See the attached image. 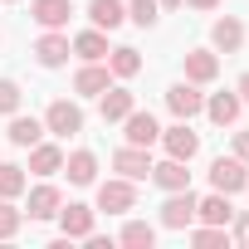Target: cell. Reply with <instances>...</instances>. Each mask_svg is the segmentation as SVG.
I'll return each instance as SVG.
<instances>
[{
	"label": "cell",
	"instance_id": "8d00e7d4",
	"mask_svg": "<svg viewBox=\"0 0 249 249\" xmlns=\"http://www.w3.org/2000/svg\"><path fill=\"white\" fill-rule=\"evenodd\" d=\"M0 5H20V0H0Z\"/></svg>",
	"mask_w": 249,
	"mask_h": 249
},
{
	"label": "cell",
	"instance_id": "5bb4252c",
	"mask_svg": "<svg viewBox=\"0 0 249 249\" xmlns=\"http://www.w3.org/2000/svg\"><path fill=\"white\" fill-rule=\"evenodd\" d=\"M73 15V0H30V20L39 30H69Z\"/></svg>",
	"mask_w": 249,
	"mask_h": 249
},
{
	"label": "cell",
	"instance_id": "8992f818",
	"mask_svg": "<svg viewBox=\"0 0 249 249\" xmlns=\"http://www.w3.org/2000/svg\"><path fill=\"white\" fill-rule=\"evenodd\" d=\"M166 107H171V117H181V122L200 117V112H205V93H200V83H191V78L171 83V88H166Z\"/></svg>",
	"mask_w": 249,
	"mask_h": 249
},
{
	"label": "cell",
	"instance_id": "e0dca14e",
	"mask_svg": "<svg viewBox=\"0 0 249 249\" xmlns=\"http://www.w3.org/2000/svg\"><path fill=\"white\" fill-rule=\"evenodd\" d=\"M147 181L161 186V191H186V186H191V161H176V157L152 161V176H147Z\"/></svg>",
	"mask_w": 249,
	"mask_h": 249
},
{
	"label": "cell",
	"instance_id": "d590c367",
	"mask_svg": "<svg viewBox=\"0 0 249 249\" xmlns=\"http://www.w3.org/2000/svg\"><path fill=\"white\" fill-rule=\"evenodd\" d=\"M157 5H161V10H181V0H157Z\"/></svg>",
	"mask_w": 249,
	"mask_h": 249
},
{
	"label": "cell",
	"instance_id": "603a6c76",
	"mask_svg": "<svg viewBox=\"0 0 249 249\" xmlns=\"http://www.w3.org/2000/svg\"><path fill=\"white\" fill-rule=\"evenodd\" d=\"M186 78L200 83V88L215 83V78H220V54H215V49H191V54H186Z\"/></svg>",
	"mask_w": 249,
	"mask_h": 249
},
{
	"label": "cell",
	"instance_id": "9a60e30c",
	"mask_svg": "<svg viewBox=\"0 0 249 249\" xmlns=\"http://www.w3.org/2000/svg\"><path fill=\"white\" fill-rule=\"evenodd\" d=\"M210 49H215V54H239V49H244V25H239L234 15H220V20L210 25Z\"/></svg>",
	"mask_w": 249,
	"mask_h": 249
},
{
	"label": "cell",
	"instance_id": "3957f363",
	"mask_svg": "<svg viewBox=\"0 0 249 249\" xmlns=\"http://www.w3.org/2000/svg\"><path fill=\"white\" fill-rule=\"evenodd\" d=\"M205 176H210V191H220V196H239V191L249 186V166H244L234 152H230V157H215Z\"/></svg>",
	"mask_w": 249,
	"mask_h": 249
},
{
	"label": "cell",
	"instance_id": "e575fe53",
	"mask_svg": "<svg viewBox=\"0 0 249 249\" xmlns=\"http://www.w3.org/2000/svg\"><path fill=\"white\" fill-rule=\"evenodd\" d=\"M234 93H239V103L249 107V73H239V83H234Z\"/></svg>",
	"mask_w": 249,
	"mask_h": 249
},
{
	"label": "cell",
	"instance_id": "ffe728a7",
	"mask_svg": "<svg viewBox=\"0 0 249 249\" xmlns=\"http://www.w3.org/2000/svg\"><path fill=\"white\" fill-rule=\"evenodd\" d=\"M196 220H200V225H225V230H230V220H234V205H230V196H220V191H210V196H196Z\"/></svg>",
	"mask_w": 249,
	"mask_h": 249
},
{
	"label": "cell",
	"instance_id": "8fae6325",
	"mask_svg": "<svg viewBox=\"0 0 249 249\" xmlns=\"http://www.w3.org/2000/svg\"><path fill=\"white\" fill-rule=\"evenodd\" d=\"M122 137H127L132 147H157V137H161V122H157L152 112L132 107L127 117H122Z\"/></svg>",
	"mask_w": 249,
	"mask_h": 249
},
{
	"label": "cell",
	"instance_id": "2e32d148",
	"mask_svg": "<svg viewBox=\"0 0 249 249\" xmlns=\"http://www.w3.org/2000/svg\"><path fill=\"white\" fill-rule=\"evenodd\" d=\"M64 176H69V186H98V157L88 147L64 152Z\"/></svg>",
	"mask_w": 249,
	"mask_h": 249
},
{
	"label": "cell",
	"instance_id": "9c48e42d",
	"mask_svg": "<svg viewBox=\"0 0 249 249\" xmlns=\"http://www.w3.org/2000/svg\"><path fill=\"white\" fill-rule=\"evenodd\" d=\"M112 171L117 176H127V181H147L152 176V147H132V142H122L112 152Z\"/></svg>",
	"mask_w": 249,
	"mask_h": 249
},
{
	"label": "cell",
	"instance_id": "44dd1931",
	"mask_svg": "<svg viewBox=\"0 0 249 249\" xmlns=\"http://www.w3.org/2000/svg\"><path fill=\"white\" fill-rule=\"evenodd\" d=\"M39 137H44V117H25V112H10V127H5V142H10V147H25V152H30Z\"/></svg>",
	"mask_w": 249,
	"mask_h": 249
},
{
	"label": "cell",
	"instance_id": "f1b7e54d",
	"mask_svg": "<svg viewBox=\"0 0 249 249\" xmlns=\"http://www.w3.org/2000/svg\"><path fill=\"white\" fill-rule=\"evenodd\" d=\"M20 225H25V210H20L10 196H0V239H15Z\"/></svg>",
	"mask_w": 249,
	"mask_h": 249
},
{
	"label": "cell",
	"instance_id": "83f0119b",
	"mask_svg": "<svg viewBox=\"0 0 249 249\" xmlns=\"http://www.w3.org/2000/svg\"><path fill=\"white\" fill-rule=\"evenodd\" d=\"M30 191V176H25V166H15V161H0V196H25Z\"/></svg>",
	"mask_w": 249,
	"mask_h": 249
},
{
	"label": "cell",
	"instance_id": "6da1fadb",
	"mask_svg": "<svg viewBox=\"0 0 249 249\" xmlns=\"http://www.w3.org/2000/svg\"><path fill=\"white\" fill-rule=\"evenodd\" d=\"M93 210H98V215H127V210H137V181H127V176H107V181H98Z\"/></svg>",
	"mask_w": 249,
	"mask_h": 249
},
{
	"label": "cell",
	"instance_id": "4dcf8cb0",
	"mask_svg": "<svg viewBox=\"0 0 249 249\" xmlns=\"http://www.w3.org/2000/svg\"><path fill=\"white\" fill-rule=\"evenodd\" d=\"M20 103H25L20 83H15V78H0V117H10V112H20Z\"/></svg>",
	"mask_w": 249,
	"mask_h": 249
},
{
	"label": "cell",
	"instance_id": "4316f807",
	"mask_svg": "<svg viewBox=\"0 0 249 249\" xmlns=\"http://www.w3.org/2000/svg\"><path fill=\"white\" fill-rule=\"evenodd\" d=\"M186 234H191L196 249H230V230H225V225H200V220H196Z\"/></svg>",
	"mask_w": 249,
	"mask_h": 249
},
{
	"label": "cell",
	"instance_id": "ba28073f",
	"mask_svg": "<svg viewBox=\"0 0 249 249\" xmlns=\"http://www.w3.org/2000/svg\"><path fill=\"white\" fill-rule=\"evenodd\" d=\"M59 230H64V239H88L93 234V225H98V210L93 205H83V200H69V205H59Z\"/></svg>",
	"mask_w": 249,
	"mask_h": 249
},
{
	"label": "cell",
	"instance_id": "74e56055",
	"mask_svg": "<svg viewBox=\"0 0 249 249\" xmlns=\"http://www.w3.org/2000/svg\"><path fill=\"white\" fill-rule=\"evenodd\" d=\"M244 191H249V186H244Z\"/></svg>",
	"mask_w": 249,
	"mask_h": 249
},
{
	"label": "cell",
	"instance_id": "d4e9b609",
	"mask_svg": "<svg viewBox=\"0 0 249 249\" xmlns=\"http://www.w3.org/2000/svg\"><path fill=\"white\" fill-rule=\"evenodd\" d=\"M69 44H73V54H78L83 64H93V59H107V49H112V44H107V30H78Z\"/></svg>",
	"mask_w": 249,
	"mask_h": 249
},
{
	"label": "cell",
	"instance_id": "7402d4cb",
	"mask_svg": "<svg viewBox=\"0 0 249 249\" xmlns=\"http://www.w3.org/2000/svg\"><path fill=\"white\" fill-rule=\"evenodd\" d=\"M122 20H127V0H88V25L93 30H117Z\"/></svg>",
	"mask_w": 249,
	"mask_h": 249
},
{
	"label": "cell",
	"instance_id": "4fadbf2b",
	"mask_svg": "<svg viewBox=\"0 0 249 249\" xmlns=\"http://www.w3.org/2000/svg\"><path fill=\"white\" fill-rule=\"evenodd\" d=\"M59 205H64V191H59V186L44 176V181L30 191V205H25V215H30V220H54V215H59Z\"/></svg>",
	"mask_w": 249,
	"mask_h": 249
},
{
	"label": "cell",
	"instance_id": "277c9868",
	"mask_svg": "<svg viewBox=\"0 0 249 249\" xmlns=\"http://www.w3.org/2000/svg\"><path fill=\"white\" fill-rule=\"evenodd\" d=\"M157 220H161V230H181V234H186V230L196 225V191H191V186H186V191H166Z\"/></svg>",
	"mask_w": 249,
	"mask_h": 249
},
{
	"label": "cell",
	"instance_id": "1f68e13d",
	"mask_svg": "<svg viewBox=\"0 0 249 249\" xmlns=\"http://www.w3.org/2000/svg\"><path fill=\"white\" fill-rule=\"evenodd\" d=\"M230 244L249 249V210H234V220H230Z\"/></svg>",
	"mask_w": 249,
	"mask_h": 249
},
{
	"label": "cell",
	"instance_id": "836d02e7",
	"mask_svg": "<svg viewBox=\"0 0 249 249\" xmlns=\"http://www.w3.org/2000/svg\"><path fill=\"white\" fill-rule=\"evenodd\" d=\"M181 5H191V10H200V15H210V10H220V0H181Z\"/></svg>",
	"mask_w": 249,
	"mask_h": 249
},
{
	"label": "cell",
	"instance_id": "d6986e66",
	"mask_svg": "<svg viewBox=\"0 0 249 249\" xmlns=\"http://www.w3.org/2000/svg\"><path fill=\"white\" fill-rule=\"evenodd\" d=\"M107 83H112V69H107L103 59H93V64H83V69L73 73V93H78V98H98Z\"/></svg>",
	"mask_w": 249,
	"mask_h": 249
},
{
	"label": "cell",
	"instance_id": "ac0fdd59",
	"mask_svg": "<svg viewBox=\"0 0 249 249\" xmlns=\"http://www.w3.org/2000/svg\"><path fill=\"white\" fill-rule=\"evenodd\" d=\"M239 112H244V103H239V93H234V88H230V93H210V98H205V117L215 122V127H234Z\"/></svg>",
	"mask_w": 249,
	"mask_h": 249
},
{
	"label": "cell",
	"instance_id": "30bf717a",
	"mask_svg": "<svg viewBox=\"0 0 249 249\" xmlns=\"http://www.w3.org/2000/svg\"><path fill=\"white\" fill-rule=\"evenodd\" d=\"M132 107H137V93H132L127 83H117V78L98 93V112H103V122H122Z\"/></svg>",
	"mask_w": 249,
	"mask_h": 249
},
{
	"label": "cell",
	"instance_id": "5b68a950",
	"mask_svg": "<svg viewBox=\"0 0 249 249\" xmlns=\"http://www.w3.org/2000/svg\"><path fill=\"white\" fill-rule=\"evenodd\" d=\"M161 147H166V157H176V161H196L200 157V132L191 127V122H171V127H161V137H157Z\"/></svg>",
	"mask_w": 249,
	"mask_h": 249
},
{
	"label": "cell",
	"instance_id": "52a82bcc",
	"mask_svg": "<svg viewBox=\"0 0 249 249\" xmlns=\"http://www.w3.org/2000/svg\"><path fill=\"white\" fill-rule=\"evenodd\" d=\"M30 54H35V64H39V69H64V64H69V54H73V44H69V35H64V30H44V35L35 39V49H30Z\"/></svg>",
	"mask_w": 249,
	"mask_h": 249
},
{
	"label": "cell",
	"instance_id": "d6a6232c",
	"mask_svg": "<svg viewBox=\"0 0 249 249\" xmlns=\"http://www.w3.org/2000/svg\"><path fill=\"white\" fill-rule=\"evenodd\" d=\"M234 157L249 166V132H234Z\"/></svg>",
	"mask_w": 249,
	"mask_h": 249
},
{
	"label": "cell",
	"instance_id": "7c38bea8",
	"mask_svg": "<svg viewBox=\"0 0 249 249\" xmlns=\"http://www.w3.org/2000/svg\"><path fill=\"white\" fill-rule=\"evenodd\" d=\"M25 171H30V176H39V181H44V176H59V171H64V147L39 137V142L30 147V166H25Z\"/></svg>",
	"mask_w": 249,
	"mask_h": 249
},
{
	"label": "cell",
	"instance_id": "7a4b0ae2",
	"mask_svg": "<svg viewBox=\"0 0 249 249\" xmlns=\"http://www.w3.org/2000/svg\"><path fill=\"white\" fill-rule=\"evenodd\" d=\"M44 132H49V137H78V132H83V107H78V98H54V103L44 107Z\"/></svg>",
	"mask_w": 249,
	"mask_h": 249
},
{
	"label": "cell",
	"instance_id": "484cf974",
	"mask_svg": "<svg viewBox=\"0 0 249 249\" xmlns=\"http://www.w3.org/2000/svg\"><path fill=\"white\" fill-rule=\"evenodd\" d=\"M117 244H127V249H152L157 244V225H147V220H127L117 230Z\"/></svg>",
	"mask_w": 249,
	"mask_h": 249
},
{
	"label": "cell",
	"instance_id": "f546056e",
	"mask_svg": "<svg viewBox=\"0 0 249 249\" xmlns=\"http://www.w3.org/2000/svg\"><path fill=\"white\" fill-rule=\"evenodd\" d=\"M127 20L142 25V30H152L161 20V5H157V0H127Z\"/></svg>",
	"mask_w": 249,
	"mask_h": 249
},
{
	"label": "cell",
	"instance_id": "cb8c5ba5",
	"mask_svg": "<svg viewBox=\"0 0 249 249\" xmlns=\"http://www.w3.org/2000/svg\"><path fill=\"white\" fill-rule=\"evenodd\" d=\"M107 69H112V78L117 83H127V78H137L142 73V54L132 49V44H117V49H107V59H103Z\"/></svg>",
	"mask_w": 249,
	"mask_h": 249
}]
</instances>
